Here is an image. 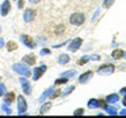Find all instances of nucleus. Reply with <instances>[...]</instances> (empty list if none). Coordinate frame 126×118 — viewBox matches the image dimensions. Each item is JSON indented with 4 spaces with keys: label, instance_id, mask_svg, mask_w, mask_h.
<instances>
[{
    "label": "nucleus",
    "instance_id": "obj_4",
    "mask_svg": "<svg viewBox=\"0 0 126 118\" xmlns=\"http://www.w3.org/2000/svg\"><path fill=\"white\" fill-rule=\"evenodd\" d=\"M35 15H37V12H35L34 9H26L25 12H24V21L25 22L33 21V20L35 18Z\"/></svg>",
    "mask_w": 126,
    "mask_h": 118
},
{
    "label": "nucleus",
    "instance_id": "obj_18",
    "mask_svg": "<svg viewBox=\"0 0 126 118\" xmlns=\"http://www.w3.org/2000/svg\"><path fill=\"white\" fill-rule=\"evenodd\" d=\"M50 108H51V102H46L45 105H42V108H41V114L47 113V112L50 110Z\"/></svg>",
    "mask_w": 126,
    "mask_h": 118
},
{
    "label": "nucleus",
    "instance_id": "obj_19",
    "mask_svg": "<svg viewBox=\"0 0 126 118\" xmlns=\"http://www.w3.org/2000/svg\"><path fill=\"white\" fill-rule=\"evenodd\" d=\"M88 106H89L91 109H93V108H98V106H100V102H98V100H89Z\"/></svg>",
    "mask_w": 126,
    "mask_h": 118
},
{
    "label": "nucleus",
    "instance_id": "obj_9",
    "mask_svg": "<svg viewBox=\"0 0 126 118\" xmlns=\"http://www.w3.org/2000/svg\"><path fill=\"white\" fill-rule=\"evenodd\" d=\"M1 9H0V12H1V15L3 16H7L8 15V12H9V9H11V3L8 1V0H5V1H3V4H1Z\"/></svg>",
    "mask_w": 126,
    "mask_h": 118
},
{
    "label": "nucleus",
    "instance_id": "obj_24",
    "mask_svg": "<svg viewBox=\"0 0 126 118\" xmlns=\"http://www.w3.org/2000/svg\"><path fill=\"white\" fill-rule=\"evenodd\" d=\"M61 94H62V90H55V93H53V94H50V98H51V100H54V98H57L58 96H61Z\"/></svg>",
    "mask_w": 126,
    "mask_h": 118
},
{
    "label": "nucleus",
    "instance_id": "obj_21",
    "mask_svg": "<svg viewBox=\"0 0 126 118\" xmlns=\"http://www.w3.org/2000/svg\"><path fill=\"white\" fill-rule=\"evenodd\" d=\"M67 81H68V80H67V77L63 76V77H59L58 80H55V84H57V85H61V84H66Z\"/></svg>",
    "mask_w": 126,
    "mask_h": 118
},
{
    "label": "nucleus",
    "instance_id": "obj_26",
    "mask_svg": "<svg viewBox=\"0 0 126 118\" xmlns=\"http://www.w3.org/2000/svg\"><path fill=\"white\" fill-rule=\"evenodd\" d=\"M105 110H106V112H108L109 114H116V112H117L116 108H108V106L105 108Z\"/></svg>",
    "mask_w": 126,
    "mask_h": 118
},
{
    "label": "nucleus",
    "instance_id": "obj_7",
    "mask_svg": "<svg viewBox=\"0 0 126 118\" xmlns=\"http://www.w3.org/2000/svg\"><path fill=\"white\" fill-rule=\"evenodd\" d=\"M45 70H46V66H41V67H38V68H35L34 70V75H33L34 80H38V79L45 74Z\"/></svg>",
    "mask_w": 126,
    "mask_h": 118
},
{
    "label": "nucleus",
    "instance_id": "obj_10",
    "mask_svg": "<svg viewBox=\"0 0 126 118\" xmlns=\"http://www.w3.org/2000/svg\"><path fill=\"white\" fill-rule=\"evenodd\" d=\"M20 83H21V85H22V88H24V92H25V94H30V84H29V81H28L26 79L21 77V79H20Z\"/></svg>",
    "mask_w": 126,
    "mask_h": 118
},
{
    "label": "nucleus",
    "instance_id": "obj_15",
    "mask_svg": "<svg viewBox=\"0 0 126 118\" xmlns=\"http://www.w3.org/2000/svg\"><path fill=\"white\" fill-rule=\"evenodd\" d=\"M15 93L13 92H9V93H7V96H5V100H4V102H5V104L8 105V104H11L12 101L15 100Z\"/></svg>",
    "mask_w": 126,
    "mask_h": 118
},
{
    "label": "nucleus",
    "instance_id": "obj_34",
    "mask_svg": "<svg viewBox=\"0 0 126 118\" xmlns=\"http://www.w3.org/2000/svg\"><path fill=\"white\" fill-rule=\"evenodd\" d=\"M4 46V41H3V38H0V47H3Z\"/></svg>",
    "mask_w": 126,
    "mask_h": 118
},
{
    "label": "nucleus",
    "instance_id": "obj_12",
    "mask_svg": "<svg viewBox=\"0 0 126 118\" xmlns=\"http://www.w3.org/2000/svg\"><path fill=\"white\" fill-rule=\"evenodd\" d=\"M22 60L25 62L26 64H29V66L35 64V57L34 55H25V57L22 58Z\"/></svg>",
    "mask_w": 126,
    "mask_h": 118
},
{
    "label": "nucleus",
    "instance_id": "obj_2",
    "mask_svg": "<svg viewBox=\"0 0 126 118\" xmlns=\"http://www.w3.org/2000/svg\"><path fill=\"white\" fill-rule=\"evenodd\" d=\"M13 71L15 72H17V74H20V75H24V76H30V71L28 70V67H25L24 64H20V63H17V64H13Z\"/></svg>",
    "mask_w": 126,
    "mask_h": 118
},
{
    "label": "nucleus",
    "instance_id": "obj_3",
    "mask_svg": "<svg viewBox=\"0 0 126 118\" xmlns=\"http://www.w3.org/2000/svg\"><path fill=\"white\" fill-rule=\"evenodd\" d=\"M81 43H83V39H81V38H75L74 41L68 45V50H70V51H74V53H75V51H78L79 49H80Z\"/></svg>",
    "mask_w": 126,
    "mask_h": 118
},
{
    "label": "nucleus",
    "instance_id": "obj_16",
    "mask_svg": "<svg viewBox=\"0 0 126 118\" xmlns=\"http://www.w3.org/2000/svg\"><path fill=\"white\" fill-rule=\"evenodd\" d=\"M118 101V94L113 93V94H109L108 97H106V102H110V104H113V102H117Z\"/></svg>",
    "mask_w": 126,
    "mask_h": 118
},
{
    "label": "nucleus",
    "instance_id": "obj_39",
    "mask_svg": "<svg viewBox=\"0 0 126 118\" xmlns=\"http://www.w3.org/2000/svg\"><path fill=\"white\" fill-rule=\"evenodd\" d=\"M0 30H1V26H0Z\"/></svg>",
    "mask_w": 126,
    "mask_h": 118
},
{
    "label": "nucleus",
    "instance_id": "obj_6",
    "mask_svg": "<svg viewBox=\"0 0 126 118\" xmlns=\"http://www.w3.org/2000/svg\"><path fill=\"white\" fill-rule=\"evenodd\" d=\"M26 109H28V105H26L25 98H24V96H20L18 97V112H20V114H24L26 112Z\"/></svg>",
    "mask_w": 126,
    "mask_h": 118
},
{
    "label": "nucleus",
    "instance_id": "obj_13",
    "mask_svg": "<svg viewBox=\"0 0 126 118\" xmlns=\"http://www.w3.org/2000/svg\"><path fill=\"white\" fill-rule=\"evenodd\" d=\"M112 57L114 58V59H121V58H124V57H126V54L124 53V50H114L113 53H112Z\"/></svg>",
    "mask_w": 126,
    "mask_h": 118
},
{
    "label": "nucleus",
    "instance_id": "obj_30",
    "mask_svg": "<svg viewBox=\"0 0 126 118\" xmlns=\"http://www.w3.org/2000/svg\"><path fill=\"white\" fill-rule=\"evenodd\" d=\"M84 113V109H78V110H75V116H80V114H83Z\"/></svg>",
    "mask_w": 126,
    "mask_h": 118
},
{
    "label": "nucleus",
    "instance_id": "obj_14",
    "mask_svg": "<svg viewBox=\"0 0 126 118\" xmlns=\"http://www.w3.org/2000/svg\"><path fill=\"white\" fill-rule=\"evenodd\" d=\"M68 62H70V57L67 54L59 55V64H67Z\"/></svg>",
    "mask_w": 126,
    "mask_h": 118
},
{
    "label": "nucleus",
    "instance_id": "obj_1",
    "mask_svg": "<svg viewBox=\"0 0 126 118\" xmlns=\"http://www.w3.org/2000/svg\"><path fill=\"white\" fill-rule=\"evenodd\" d=\"M84 20H85V16L83 13H74V15H71V17H70V22L72 24V25H81V24L84 22Z\"/></svg>",
    "mask_w": 126,
    "mask_h": 118
},
{
    "label": "nucleus",
    "instance_id": "obj_27",
    "mask_svg": "<svg viewBox=\"0 0 126 118\" xmlns=\"http://www.w3.org/2000/svg\"><path fill=\"white\" fill-rule=\"evenodd\" d=\"M75 74H76L75 71H68V72H64V74H63V76H64V77H70V76H74Z\"/></svg>",
    "mask_w": 126,
    "mask_h": 118
},
{
    "label": "nucleus",
    "instance_id": "obj_29",
    "mask_svg": "<svg viewBox=\"0 0 126 118\" xmlns=\"http://www.w3.org/2000/svg\"><path fill=\"white\" fill-rule=\"evenodd\" d=\"M3 109L7 112V114H11V113H12V109H9V108H8V106H7V104H4V105H3Z\"/></svg>",
    "mask_w": 126,
    "mask_h": 118
},
{
    "label": "nucleus",
    "instance_id": "obj_17",
    "mask_svg": "<svg viewBox=\"0 0 126 118\" xmlns=\"http://www.w3.org/2000/svg\"><path fill=\"white\" fill-rule=\"evenodd\" d=\"M7 47H8V50H9V51H15V50H17V43H16V42H13V41H9V42H8L7 43Z\"/></svg>",
    "mask_w": 126,
    "mask_h": 118
},
{
    "label": "nucleus",
    "instance_id": "obj_31",
    "mask_svg": "<svg viewBox=\"0 0 126 118\" xmlns=\"http://www.w3.org/2000/svg\"><path fill=\"white\" fill-rule=\"evenodd\" d=\"M4 90H5V88H4V85H0V97L4 94Z\"/></svg>",
    "mask_w": 126,
    "mask_h": 118
},
{
    "label": "nucleus",
    "instance_id": "obj_11",
    "mask_svg": "<svg viewBox=\"0 0 126 118\" xmlns=\"http://www.w3.org/2000/svg\"><path fill=\"white\" fill-rule=\"evenodd\" d=\"M92 75H93L92 71H87L85 74L80 75V77H79V81H80V83H87L91 77H92Z\"/></svg>",
    "mask_w": 126,
    "mask_h": 118
},
{
    "label": "nucleus",
    "instance_id": "obj_22",
    "mask_svg": "<svg viewBox=\"0 0 126 118\" xmlns=\"http://www.w3.org/2000/svg\"><path fill=\"white\" fill-rule=\"evenodd\" d=\"M64 29H66L64 25H58V26H57V30H55V33H57L58 35H61L62 33H64Z\"/></svg>",
    "mask_w": 126,
    "mask_h": 118
},
{
    "label": "nucleus",
    "instance_id": "obj_32",
    "mask_svg": "<svg viewBox=\"0 0 126 118\" xmlns=\"http://www.w3.org/2000/svg\"><path fill=\"white\" fill-rule=\"evenodd\" d=\"M24 3L25 0H18V8H24Z\"/></svg>",
    "mask_w": 126,
    "mask_h": 118
},
{
    "label": "nucleus",
    "instance_id": "obj_8",
    "mask_svg": "<svg viewBox=\"0 0 126 118\" xmlns=\"http://www.w3.org/2000/svg\"><path fill=\"white\" fill-rule=\"evenodd\" d=\"M114 71V66L113 64H106V66H101L98 68V72L100 74H112Z\"/></svg>",
    "mask_w": 126,
    "mask_h": 118
},
{
    "label": "nucleus",
    "instance_id": "obj_23",
    "mask_svg": "<svg viewBox=\"0 0 126 118\" xmlns=\"http://www.w3.org/2000/svg\"><path fill=\"white\" fill-rule=\"evenodd\" d=\"M72 90H75V87L74 85H71V87H68V88H67L64 92H63V96H67V94H70L71 92H72Z\"/></svg>",
    "mask_w": 126,
    "mask_h": 118
},
{
    "label": "nucleus",
    "instance_id": "obj_5",
    "mask_svg": "<svg viewBox=\"0 0 126 118\" xmlns=\"http://www.w3.org/2000/svg\"><path fill=\"white\" fill-rule=\"evenodd\" d=\"M21 41L25 43L29 49H33V47L35 46V42L33 41V38H32L30 35H28V34H22L21 35Z\"/></svg>",
    "mask_w": 126,
    "mask_h": 118
},
{
    "label": "nucleus",
    "instance_id": "obj_35",
    "mask_svg": "<svg viewBox=\"0 0 126 118\" xmlns=\"http://www.w3.org/2000/svg\"><path fill=\"white\" fill-rule=\"evenodd\" d=\"M121 93H124V94H126V87H125V88H122V89H121Z\"/></svg>",
    "mask_w": 126,
    "mask_h": 118
},
{
    "label": "nucleus",
    "instance_id": "obj_37",
    "mask_svg": "<svg viewBox=\"0 0 126 118\" xmlns=\"http://www.w3.org/2000/svg\"><path fill=\"white\" fill-rule=\"evenodd\" d=\"M121 114H122V116H126V110H122Z\"/></svg>",
    "mask_w": 126,
    "mask_h": 118
},
{
    "label": "nucleus",
    "instance_id": "obj_20",
    "mask_svg": "<svg viewBox=\"0 0 126 118\" xmlns=\"http://www.w3.org/2000/svg\"><path fill=\"white\" fill-rule=\"evenodd\" d=\"M88 60H89V57H81L80 59H79V62H78V64L79 66H83V64H85V63H88Z\"/></svg>",
    "mask_w": 126,
    "mask_h": 118
},
{
    "label": "nucleus",
    "instance_id": "obj_25",
    "mask_svg": "<svg viewBox=\"0 0 126 118\" xmlns=\"http://www.w3.org/2000/svg\"><path fill=\"white\" fill-rule=\"evenodd\" d=\"M51 90H53L51 88H50V89H47L46 92H45V93H43L42 96H41V98H39V101H43V100H45V98H46V97H47V96H49V94H50V92H51Z\"/></svg>",
    "mask_w": 126,
    "mask_h": 118
},
{
    "label": "nucleus",
    "instance_id": "obj_36",
    "mask_svg": "<svg viewBox=\"0 0 126 118\" xmlns=\"http://www.w3.org/2000/svg\"><path fill=\"white\" fill-rule=\"evenodd\" d=\"M41 53H42V54H49V50H47V49H45L43 51H41Z\"/></svg>",
    "mask_w": 126,
    "mask_h": 118
},
{
    "label": "nucleus",
    "instance_id": "obj_33",
    "mask_svg": "<svg viewBox=\"0 0 126 118\" xmlns=\"http://www.w3.org/2000/svg\"><path fill=\"white\" fill-rule=\"evenodd\" d=\"M29 1L32 3V4H37V3H39L41 0H29Z\"/></svg>",
    "mask_w": 126,
    "mask_h": 118
},
{
    "label": "nucleus",
    "instance_id": "obj_38",
    "mask_svg": "<svg viewBox=\"0 0 126 118\" xmlns=\"http://www.w3.org/2000/svg\"><path fill=\"white\" fill-rule=\"evenodd\" d=\"M124 105H125V106H126V97H125V98H124Z\"/></svg>",
    "mask_w": 126,
    "mask_h": 118
},
{
    "label": "nucleus",
    "instance_id": "obj_28",
    "mask_svg": "<svg viewBox=\"0 0 126 118\" xmlns=\"http://www.w3.org/2000/svg\"><path fill=\"white\" fill-rule=\"evenodd\" d=\"M112 3H113V0H104V7L108 8V7L112 5Z\"/></svg>",
    "mask_w": 126,
    "mask_h": 118
}]
</instances>
